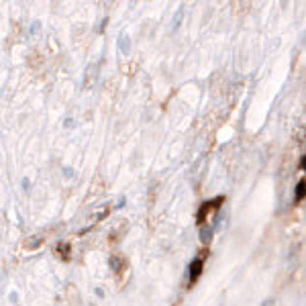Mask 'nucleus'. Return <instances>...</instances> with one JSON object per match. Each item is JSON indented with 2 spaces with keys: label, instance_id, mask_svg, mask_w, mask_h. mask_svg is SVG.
<instances>
[{
  "label": "nucleus",
  "instance_id": "obj_3",
  "mask_svg": "<svg viewBox=\"0 0 306 306\" xmlns=\"http://www.w3.org/2000/svg\"><path fill=\"white\" fill-rule=\"evenodd\" d=\"M198 233H200V243L202 245H208V243L213 241V235H214L213 222H208V225H200L198 227Z\"/></svg>",
  "mask_w": 306,
  "mask_h": 306
},
{
  "label": "nucleus",
  "instance_id": "obj_12",
  "mask_svg": "<svg viewBox=\"0 0 306 306\" xmlns=\"http://www.w3.org/2000/svg\"><path fill=\"white\" fill-rule=\"evenodd\" d=\"M39 241H41V239L37 237V239H33V241H29V243H27V247H29V249H33V247H37V245H39Z\"/></svg>",
  "mask_w": 306,
  "mask_h": 306
},
{
  "label": "nucleus",
  "instance_id": "obj_6",
  "mask_svg": "<svg viewBox=\"0 0 306 306\" xmlns=\"http://www.w3.org/2000/svg\"><path fill=\"white\" fill-rule=\"evenodd\" d=\"M304 198H306V178H302L300 182L296 184V194H294V200L296 202H300Z\"/></svg>",
  "mask_w": 306,
  "mask_h": 306
},
{
  "label": "nucleus",
  "instance_id": "obj_11",
  "mask_svg": "<svg viewBox=\"0 0 306 306\" xmlns=\"http://www.w3.org/2000/svg\"><path fill=\"white\" fill-rule=\"evenodd\" d=\"M61 172H63V178H72L74 176V170L72 168H63Z\"/></svg>",
  "mask_w": 306,
  "mask_h": 306
},
{
  "label": "nucleus",
  "instance_id": "obj_13",
  "mask_svg": "<svg viewBox=\"0 0 306 306\" xmlns=\"http://www.w3.org/2000/svg\"><path fill=\"white\" fill-rule=\"evenodd\" d=\"M259 306H274V300H272V298H266V300H263Z\"/></svg>",
  "mask_w": 306,
  "mask_h": 306
},
{
  "label": "nucleus",
  "instance_id": "obj_15",
  "mask_svg": "<svg viewBox=\"0 0 306 306\" xmlns=\"http://www.w3.org/2000/svg\"><path fill=\"white\" fill-rule=\"evenodd\" d=\"M96 296H98V298H102V296H104V292H102L100 288H96Z\"/></svg>",
  "mask_w": 306,
  "mask_h": 306
},
{
  "label": "nucleus",
  "instance_id": "obj_2",
  "mask_svg": "<svg viewBox=\"0 0 306 306\" xmlns=\"http://www.w3.org/2000/svg\"><path fill=\"white\" fill-rule=\"evenodd\" d=\"M204 255H196L192 261H190V268H188V286H194L198 280H200V275L204 272Z\"/></svg>",
  "mask_w": 306,
  "mask_h": 306
},
{
  "label": "nucleus",
  "instance_id": "obj_5",
  "mask_svg": "<svg viewBox=\"0 0 306 306\" xmlns=\"http://www.w3.org/2000/svg\"><path fill=\"white\" fill-rule=\"evenodd\" d=\"M122 266H124V261H122L121 255H110V257H108V268L113 270V272H121Z\"/></svg>",
  "mask_w": 306,
  "mask_h": 306
},
{
  "label": "nucleus",
  "instance_id": "obj_8",
  "mask_svg": "<svg viewBox=\"0 0 306 306\" xmlns=\"http://www.w3.org/2000/svg\"><path fill=\"white\" fill-rule=\"evenodd\" d=\"M8 302L10 304H19V292L17 290H12L10 294H8Z\"/></svg>",
  "mask_w": 306,
  "mask_h": 306
},
{
  "label": "nucleus",
  "instance_id": "obj_16",
  "mask_svg": "<svg viewBox=\"0 0 306 306\" xmlns=\"http://www.w3.org/2000/svg\"><path fill=\"white\" fill-rule=\"evenodd\" d=\"M216 306H227V302H225V298H222V300H220V302H218Z\"/></svg>",
  "mask_w": 306,
  "mask_h": 306
},
{
  "label": "nucleus",
  "instance_id": "obj_9",
  "mask_svg": "<svg viewBox=\"0 0 306 306\" xmlns=\"http://www.w3.org/2000/svg\"><path fill=\"white\" fill-rule=\"evenodd\" d=\"M63 127H65V129H74V127H76V122H74V119H72V117H67V119L63 121Z\"/></svg>",
  "mask_w": 306,
  "mask_h": 306
},
{
  "label": "nucleus",
  "instance_id": "obj_4",
  "mask_svg": "<svg viewBox=\"0 0 306 306\" xmlns=\"http://www.w3.org/2000/svg\"><path fill=\"white\" fill-rule=\"evenodd\" d=\"M117 45H119V53H121V55H129V51H131V37L122 33V35L119 37V43H117Z\"/></svg>",
  "mask_w": 306,
  "mask_h": 306
},
{
  "label": "nucleus",
  "instance_id": "obj_1",
  "mask_svg": "<svg viewBox=\"0 0 306 306\" xmlns=\"http://www.w3.org/2000/svg\"><path fill=\"white\" fill-rule=\"evenodd\" d=\"M225 202L222 196L211 198V200H204L196 213V220H198V227L200 225H208V222H214L218 218V211H220V204Z\"/></svg>",
  "mask_w": 306,
  "mask_h": 306
},
{
  "label": "nucleus",
  "instance_id": "obj_7",
  "mask_svg": "<svg viewBox=\"0 0 306 306\" xmlns=\"http://www.w3.org/2000/svg\"><path fill=\"white\" fill-rule=\"evenodd\" d=\"M182 19H184V8H178V12L174 15V31L180 29V25H182Z\"/></svg>",
  "mask_w": 306,
  "mask_h": 306
},
{
  "label": "nucleus",
  "instance_id": "obj_10",
  "mask_svg": "<svg viewBox=\"0 0 306 306\" xmlns=\"http://www.w3.org/2000/svg\"><path fill=\"white\" fill-rule=\"evenodd\" d=\"M21 186H23V190H25V192H29V190H31V182H29V178H23V180H21Z\"/></svg>",
  "mask_w": 306,
  "mask_h": 306
},
{
  "label": "nucleus",
  "instance_id": "obj_14",
  "mask_svg": "<svg viewBox=\"0 0 306 306\" xmlns=\"http://www.w3.org/2000/svg\"><path fill=\"white\" fill-rule=\"evenodd\" d=\"M300 168L306 172V155H304V157H302V161H300Z\"/></svg>",
  "mask_w": 306,
  "mask_h": 306
}]
</instances>
